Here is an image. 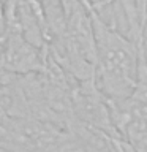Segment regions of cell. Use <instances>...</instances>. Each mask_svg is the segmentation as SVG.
<instances>
[{
  "mask_svg": "<svg viewBox=\"0 0 147 152\" xmlns=\"http://www.w3.org/2000/svg\"><path fill=\"white\" fill-rule=\"evenodd\" d=\"M95 38V84L108 102L120 103L135 90L138 62L144 45L139 46L123 32L109 26L92 10Z\"/></svg>",
  "mask_w": 147,
  "mask_h": 152,
  "instance_id": "1",
  "label": "cell"
},
{
  "mask_svg": "<svg viewBox=\"0 0 147 152\" xmlns=\"http://www.w3.org/2000/svg\"><path fill=\"white\" fill-rule=\"evenodd\" d=\"M70 97L71 109L76 121L106 133L108 136L120 138L112 124L108 102L98 90L95 79L74 81L70 89Z\"/></svg>",
  "mask_w": 147,
  "mask_h": 152,
  "instance_id": "2",
  "label": "cell"
},
{
  "mask_svg": "<svg viewBox=\"0 0 147 152\" xmlns=\"http://www.w3.org/2000/svg\"><path fill=\"white\" fill-rule=\"evenodd\" d=\"M46 66V49L28 43L21 33L5 30L0 35V68L16 76L40 73Z\"/></svg>",
  "mask_w": 147,
  "mask_h": 152,
  "instance_id": "3",
  "label": "cell"
},
{
  "mask_svg": "<svg viewBox=\"0 0 147 152\" xmlns=\"http://www.w3.org/2000/svg\"><path fill=\"white\" fill-rule=\"evenodd\" d=\"M5 32V3L3 0H0V35H3Z\"/></svg>",
  "mask_w": 147,
  "mask_h": 152,
  "instance_id": "4",
  "label": "cell"
}]
</instances>
